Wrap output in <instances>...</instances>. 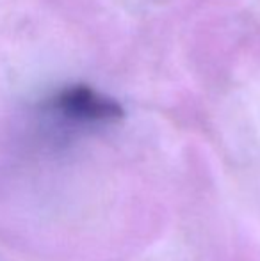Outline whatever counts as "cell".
Returning a JSON list of instances; mask_svg holds the SVG:
<instances>
[{"label": "cell", "mask_w": 260, "mask_h": 261, "mask_svg": "<svg viewBox=\"0 0 260 261\" xmlns=\"http://www.w3.org/2000/svg\"><path fill=\"white\" fill-rule=\"evenodd\" d=\"M57 116L75 123H118L125 117L122 103L86 84H73L59 89L49 101Z\"/></svg>", "instance_id": "6da1fadb"}]
</instances>
